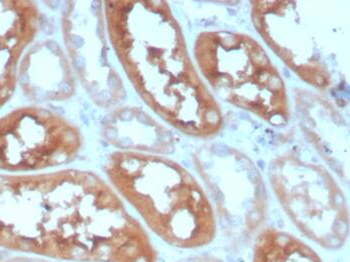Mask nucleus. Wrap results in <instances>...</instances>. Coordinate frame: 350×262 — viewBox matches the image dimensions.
<instances>
[{"label":"nucleus","mask_w":350,"mask_h":262,"mask_svg":"<svg viewBox=\"0 0 350 262\" xmlns=\"http://www.w3.org/2000/svg\"><path fill=\"white\" fill-rule=\"evenodd\" d=\"M280 202L298 228L327 249H338L349 235L345 196L323 168L297 158L276 160L270 170Z\"/></svg>","instance_id":"7ed1b4c3"},{"label":"nucleus","mask_w":350,"mask_h":262,"mask_svg":"<svg viewBox=\"0 0 350 262\" xmlns=\"http://www.w3.org/2000/svg\"><path fill=\"white\" fill-rule=\"evenodd\" d=\"M6 262H54L51 261V259H46V257L44 259H40V257H14V259H10V261Z\"/></svg>","instance_id":"1a4fd4ad"},{"label":"nucleus","mask_w":350,"mask_h":262,"mask_svg":"<svg viewBox=\"0 0 350 262\" xmlns=\"http://www.w3.org/2000/svg\"><path fill=\"white\" fill-rule=\"evenodd\" d=\"M196 160L226 235L234 241L250 238L262 222L267 209V194L258 171L247 158L232 151L211 150Z\"/></svg>","instance_id":"39448f33"},{"label":"nucleus","mask_w":350,"mask_h":262,"mask_svg":"<svg viewBox=\"0 0 350 262\" xmlns=\"http://www.w3.org/2000/svg\"><path fill=\"white\" fill-rule=\"evenodd\" d=\"M176 262H224L221 259H216L211 255H196V257H189L187 259H180Z\"/></svg>","instance_id":"6e6552de"},{"label":"nucleus","mask_w":350,"mask_h":262,"mask_svg":"<svg viewBox=\"0 0 350 262\" xmlns=\"http://www.w3.org/2000/svg\"><path fill=\"white\" fill-rule=\"evenodd\" d=\"M105 172L116 190L149 228L175 248H202L213 241V209L196 179L176 162L157 155L118 151Z\"/></svg>","instance_id":"f03ea898"},{"label":"nucleus","mask_w":350,"mask_h":262,"mask_svg":"<svg viewBox=\"0 0 350 262\" xmlns=\"http://www.w3.org/2000/svg\"><path fill=\"white\" fill-rule=\"evenodd\" d=\"M252 262H323L301 240L283 231L269 229L257 237Z\"/></svg>","instance_id":"0eeeda50"},{"label":"nucleus","mask_w":350,"mask_h":262,"mask_svg":"<svg viewBox=\"0 0 350 262\" xmlns=\"http://www.w3.org/2000/svg\"><path fill=\"white\" fill-rule=\"evenodd\" d=\"M110 42L136 90L178 129L194 127L196 79L170 10L161 1H105Z\"/></svg>","instance_id":"f257e3e1"},{"label":"nucleus","mask_w":350,"mask_h":262,"mask_svg":"<svg viewBox=\"0 0 350 262\" xmlns=\"http://www.w3.org/2000/svg\"><path fill=\"white\" fill-rule=\"evenodd\" d=\"M81 147L79 129L45 108H17L0 118V171L25 173L66 166Z\"/></svg>","instance_id":"20e7f679"},{"label":"nucleus","mask_w":350,"mask_h":262,"mask_svg":"<svg viewBox=\"0 0 350 262\" xmlns=\"http://www.w3.org/2000/svg\"><path fill=\"white\" fill-rule=\"evenodd\" d=\"M0 262H2V261H1V259H0Z\"/></svg>","instance_id":"9d476101"},{"label":"nucleus","mask_w":350,"mask_h":262,"mask_svg":"<svg viewBox=\"0 0 350 262\" xmlns=\"http://www.w3.org/2000/svg\"><path fill=\"white\" fill-rule=\"evenodd\" d=\"M40 12L31 1H0V108L12 97L21 56L40 28Z\"/></svg>","instance_id":"423d86ee"}]
</instances>
